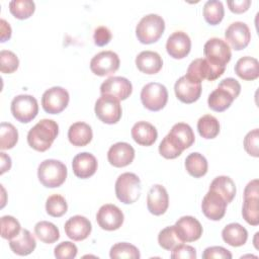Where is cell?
<instances>
[{
    "instance_id": "1",
    "label": "cell",
    "mask_w": 259,
    "mask_h": 259,
    "mask_svg": "<svg viewBox=\"0 0 259 259\" xmlns=\"http://www.w3.org/2000/svg\"><path fill=\"white\" fill-rule=\"evenodd\" d=\"M59 134V125L53 119L39 120L27 134L28 145L37 152H45L51 148Z\"/></svg>"
},
{
    "instance_id": "2",
    "label": "cell",
    "mask_w": 259,
    "mask_h": 259,
    "mask_svg": "<svg viewBox=\"0 0 259 259\" xmlns=\"http://www.w3.org/2000/svg\"><path fill=\"white\" fill-rule=\"evenodd\" d=\"M67 167L64 163L55 159L42 161L37 168L39 182L48 188L61 186L67 178Z\"/></svg>"
},
{
    "instance_id": "3",
    "label": "cell",
    "mask_w": 259,
    "mask_h": 259,
    "mask_svg": "<svg viewBox=\"0 0 259 259\" xmlns=\"http://www.w3.org/2000/svg\"><path fill=\"white\" fill-rule=\"evenodd\" d=\"M165 30V21L158 14H148L144 16L136 27V35L140 42L150 45L156 42Z\"/></svg>"
},
{
    "instance_id": "4",
    "label": "cell",
    "mask_w": 259,
    "mask_h": 259,
    "mask_svg": "<svg viewBox=\"0 0 259 259\" xmlns=\"http://www.w3.org/2000/svg\"><path fill=\"white\" fill-rule=\"evenodd\" d=\"M141 180L135 173L120 174L115 181V195L124 204L136 202L141 195Z\"/></svg>"
},
{
    "instance_id": "5",
    "label": "cell",
    "mask_w": 259,
    "mask_h": 259,
    "mask_svg": "<svg viewBox=\"0 0 259 259\" xmlns=\"http://www.w3.org/2000/svg\"><path fill=\"white\" fill-rule=\"evenodd\" d=\"M226 70V67L217 66L210 63L205 58L193 60L188 68L186 76L197 83H201L204 79L208 81H213L221 77Z\"/></svg>"
},
{
    "instance_id": "6",
    "label": "cell",
    "mask_w": 259,
    "mask_h": 259,
    "mask_svg": "<svg viewBox=\"0 0 259 259\" xmlns=\"http://www.w3.org/2000/svg\"><path fill=\"white\" fill-rule=\"evenodd\" d=\"M141 101L143 105L151 111H159L168 101L167 88L158 82L146 84L141 91Z\"/></svg>"
},
{
    "instance_id": "7",
    "label": "cell",
    "mask_w": 259,
    "mask_h": 259,
    "mask_svg": "<svg viewBox=\"0 0 259 259\" xmlns=\"http://www.w3.org/2000/svg\"><path fill=\"white\" fill-rule=\"evenodd\" d=\"M10 109L16 120L27 123L34 119L38 113L37 100L35 97L28 94L17 95L12 99Z\"/></svg>"
},
{
    "instance_id": "8",
    "label": "cell",
    "mask_w": 259,
    "mask_h": 259,
    "mask_svg": "<svg viewBox=\"0 0 259 259\" xmlns=\"http://www.w3.org/2000/svg\"><path fill=\"white\" fill-rule=\"evenodd\" d=\"M94 111L96 116L107 124L119 121L122 113L119 100L110 95H101L95 102Z\"/></svg>"
},
{
    "instance_id": "9",
    "label": "cell",
    "mask_w": 259,
    "mask_h": 259,
    "mask_svg": "<svg viewBox=\"0 0 259 259\" xmlns=\"http://www.w3.org/2000/svg\"><path fill=\"white\" fill-rule=\"evenodd\" d=\"M203 55L206 60L210 63L226 67V65L231 61L232 53L227 41L219 37L209 38L203 47Z\"/></svg>"
},
{
    "instance_id": "10",
    "label": "cell",
    "mask_w": 259,
    "mask_h": 259,
    "mask_svg": "<svg viewBox=\"0 0 259 259\" xmlns=\"http://www.w3.org/2000/svg\"><path fill=\"white\" fill-rule=\"evenodd\" d=\"M69 100L68 91L63 87L55 86L45 91L41 97V105L46 112L58 114L68 106Z\"/></svg>"
},
{
    "instance_id": "11",
    "label": "cell",
    "mask_w": 259,
    "mask_h": 259,
    "mask_svg": "<svg viewBox=\"0 0 259 259\" xmlns=\"http://www.w3.org/2000/svg\"><path fill=\"white\" fill-rule=\"evenodd\" d=\"M119 58L112 51H103L95 55L90 61V70L97 76H109L119 68Z\"/></svg>"
},
{
    "instance_id": "12",
    "label": "cell",
    "mask_w": 259,
    "mask_h": 259,
    "mask_svg": "<svg viewBox=\"0 0 259 259\" xmlns=\"http://www.w3.org/2000/svg\"><path fill=\"white\" fill-rule=\"evenodd\" d=\"M169 143L179 152L188 149L194 143L195 137L191 126L185 122L175 123L166 136Z\"/></svg>"
},
{
    "instance_id": "13",
    "label": "cell",
    "mask_w": 259,
    "mask_h": 259,
    "mask_svg": "<svg viewBox=\"0 0 259 259\" xmlns=\"http://www.w3.org/2000/svg\"><path fill=\"white\" fill-rule=\"evenodd\" d=\"M133 92L132 83L124 77L112 76L106 79L100 86L101 95H110L116 99L125 100Z\"/></svg>"
},
{
    "instance_id": "14",
    "label": "cell",
    "mask_w": 259,
    "mask_h": 259,
    "mask_svg": "<svg viewBox=\"0 0 259 259\" xmlns=\"http://www.w3.org/2000/svg\"><path fill=\"white\" fill-rule=\"evenodd\" d=\"M122 211L114 204H103L96 214V221L99 227L105 231H115L119 229L123 223Z\"/></svg>"
},
{
    "instance_id": "15",
    "label": "cell",
    "mask_w": 259,
    "mask_h": 259,
    "mask_svg": "<svg viewBox=\"0 0 259 259\" xmlns=\"http://www.w3.org/2000/svg\"><path fill=\"white\" fill-rule=\"evenodd\" d=\"M174 229L179 240L184 242H194L202 235L201 224L193 217L184 215L174 225Z\"/></svg>"
},
{
    "instance_id": "16",
    "label": "cell",
    "mask_w": 259,
    "mask_h": 259,
    "mask_svg": "<svg viewBox=\"0 0 259 259\" xmlns=\"http://www.w3.org/2000/svg\"><path fill=\"white\" fill-rule=\"evenodd\" d=\"M225 37L234 50L241 51L249 45L251 39V32L245 22L235 21L231 23L226 29Z\"/></svg>"
},
{
    "instance_id": "17",
    "label": "cell",
    "mask_w": 259,
    "mask_h": 259,
    "mask_svg": "<svg viewBox=\"0 0 259 259\" xmlns=\"http://www.w3.org/2000/svg\"><path fill=\"white\" fill-rule=\"evenodd\" d=\"M201 83L190 80L186 75L180 77L174 85L176 97L183 103L190 104L198 100L201 94Z\"/></svg>"
},
{
    "instance_id": "18",
    "label": "cell",
    "mask_w": 259,
    "mask_h": 259,
    "mask_svg": "<svg viewBox=\"0 0 259 259\" xmlns=\"http://www.w3.org/2000/svg\"><path fill=\"white\" fill-rule=\"evenodd\" d=\"M227 202L214 191L208 190L201 202V210L203 214L211 221H220L226 213Z\"/></svg>"
},
{
    "instance_id": "19",
    "label": "cell",
    "mask_w": 259,
    "mask_h": 259,
    "mask_svg": "<svg viewBox=\"0 0 259 259\" xmlns=\"http://www.w3.org/2000/svg\"><path fill=\"white\" fill-rule=\"evenodd\" d=\"M169 206V196L166 188L160 184L151 187L147 196L148 210L154 215H161L166 212Z\"/></svg>"
},
{
    "instance_id": "20",
    "label": "cell",
    "mask_w": 259,
    "mask_h": 259,
    "mask_svg": "<svg viewBox=\"0 0 259 259\" xmlns=\"http://www.w3.org/2000/svg\"><path fill=\"white\" fill-rule=\"evenodd\" d=\"M191 49V40L186 32L175 31L167 39L166 51L174 59L185 58Z\"/></svg>"
},
{
    "instance_id": "21",
    "label": "cell",
    "mask_w": 259,
    "mask_h": 259,
    "mask_svg": "<svg viewBox=\"0 0 259 259\" xmlns=\"http://www.w3.org/2000/svg\"><path fill=\"white\" fill-rule=\"evenodd\" d=\"M135 158V149L127 143L118 142L112 145L107 152L110 165L121 168L130 165Z\"/></svg>"
},
{
    "instance_id": "22",
    "label": "cell",
    "mask_w": 259,
    "mask_h": 259,
    "mask_svg": "<svg viewBox=\"0 0 259 259\" xmlns=\"http://www.w3.org/2000/svg\"><path fill=\"white\" fill-rule=\"evenodd\" d=\"M66 235L73 241H83L91 233L92 226L90 221L83 215H74L70 218L64 226Z\"/></svg>"
},
{
    "instance_id": "23",
    "label": "cell",
    "mask_w": 259,
    "mask_h": 259,
    "mask_svg": "<svg viewBox=\"0 0 259 259\" xmlns=\"http://www.w3.org/2000/svg\"><path fill=\"white\" fill-rule=\"evenodd\" d=\"M96 158L88 152H83L76 155L72 162L74 174L81 179H86L95 174L97 170Z\"/></svg>"
},
{
    "instance_id": "24",
    "label": "cell",
    "mask_w": 259,
    "mask_h": 259,
    "mask_svg": "<svg viewBox=\"0 0 259 259\" xmlns=\"http://www.w3.org/2000/svg\"><path fill=\"white\" fill-rule=\"evenodd\" d=\"M9 247L13 253L26 256L32 253L36 247V241L34 236L26 229H21L20 233L9 240Z\"/></svg>"
},
{
    "instance_id": "25",
    "label": "cell",
    "mask_w": 259,
    "mask_h": 259,
    "mask_svg": "<svg viewBox=\"0 0 259 259\" xmlns=\"http://www.w3.org/2000/svg\"><path fill=\"white\" fill-rule=\"evenodd\" d=\"M137 68L145 74H157L163 67L161 56L153 51H143L136 58Z\"/></svg>"
},
{
    "instance_id": "26",
    "label": "cell",
    "mask_w": 259,
    "mask_h": 259,
    "mask_svg": "<svg viewBox=\"0 0 259 259\" xmlns=\"http://www.w3.org/2000/svg\"><path fill=\"white\" fill-rule=\"evenodd\" d=\"M132 138L141 146H152L157 138L158 133L156 127L148 121H138L132 127Z\"/></svg>"
},
{
    "instance_id": "27",
    "label": "cell",
    "mask_w": 259,
    "mask_h": 259,
    "mask_svg": "<svg viewBox=\"0 0 259 259\" xmlns=\"http://www.w3.org/2000/svg\"><path fill=\"white\" fill-rule=\"evenodd\" d=\"M93 137L92 128L83 121H77L70 125L68 130L69 142L76 147H84L88 145Z\"/></svg>"
},
{
    "instance_id": "28",
    "label": "cell",
    "mask_w": 259,
    "mask_h": 259,
    "mask_svg": "<svg viewBox=\"0 0 259 259\" xmlns=\"http://www.w3.org/2000/svg\"><path fill=\"white\" fill-rule=\"evenodd\" d=\"M235 73L243 80H256L259 77L258 60L249 56L240 58L235 65Z\"/></svg>"
},
{
    "instance_id": "29",
    "label": "cell",
    "mask_w": 259,
    "mask_h": 259,
    "mask_svg": "<svg viewBox=\"0 0 259 259\" xmlns=\"http://www.w3.org/2000/svg\"><path fill=\"white\" fill-rule=\"evenodd\" d=\"M223 240L232 247L243 246L248 239L247 230L238 223L227 225L222 231Z\"/></svg>"
},
{
    "instance_id": "30",
    "label": "cell",
    "mask_w": 259,
    "mask_h": 259,
    "mask_svg": "<svg viewBox=\"0 0 259 259\" xmlns=\"http://www.w3.org/2000/svg\"><path fill=\"white\" fill-rule=\"evenodd\" d=\"M209 190L220 194L227 203H230L236 195L235 182L229 176L224 175L218 176L211 181Z\"/></svg>"
},
{
    "instance_id": "31",
    "label": "cell",
    "mask_w": 259,
    "mask_h": 259,
    "mask_svg": "<svg viewBox=\"0 0 259 259\" xmlns=\"http://www.w3.org/2000/svg\"><path fill=\"white\" fill-rule=\"evenodd\" d=\"M234 100L235 98L230 92L224 88L218 87L208 95L207 104L211 110L222 112L228 109Z\"/></svg>"
},
{
    "instance_id": "32",
    "label": "cell",
    "mask_w": 259,
    "mask_h": 259,
    "mask_svg": "<svg viewBox=\"0 0 259 259\" xmlns=\"http://www.w3.org/2000/svg\"><path fill=\"white\" fill-rule=\"evenodd\" d=\"M185 168L191 176L194 178H200L206 174L208 164L204 156L195 152L186 157Z\"/></svg>"
},
{
    "instance_id": "33",
    "label": "cell",
    "mask_w": 259,
    "mask_h": 259,
    "mask_svg": "<svg viewBox=\"0 0 259 259\" xmlns=\"http://www.w3.org/2000/svg\"><path fill=\"white\" fill-rule=\"evenodd\" d=\"M34 234L41 242L53 244L60 238L59 229L51 222L40 221L34 226Z\"/></svg>"
},
{
    "instance_id": "34",
    "label": "cell",
    "mask_w": 259,
    "mask_h": 259,
    "mask_svg": "<svg viewBox=\"0 0 259 259\" xmlns=\"http://www.w3.org/2000/svg\"><path fill=\"white\" fill-rule=\"evenodd\" d=\"M197 131L204 139H214L220 133V122L210 114L202 115L197 121Z\"/></svg>"
},
{
    "instance_id": "35",
    "label": "cell",
    "mask_w": 259,
    "mask_h": 259,
    "mask_svg": "<svg viewBox=\"0 0 259 259\" xmlns=\"http://www.w3.org/2000/svg\"><path fill=\"white\" fill-rule=\"evenodd\" d=\"M225 15L224 5L221 1L209 0L203 6V16L205 21L210 25L219 24Z\"/></svg>"
},
{
    "instance_id": "36",
    "label": "cell",
    "mask_w": 259,
    "mask_h": 259,
    "mask_svg": "<svg viewBox=\"0 0 259 259\" xmlns=\"http://www.w3.org/2000/svg\"><path fill=\"white\" fill-rule=\"evenodd\" d=\"M259 196L244 197L242 215L243 219L251 226H258L259 224V210L258 202Z\"/></svg>"
},
{
    "instance_id": "37",
    "label": "cell",
    "mask_w": 259,
    "mask_h": 259,
    "mask_svg": "<svg viewBox=\"0 0 259 259\" xmlns=\"http://www.w3.org/2000/svg\"><path fill=\"white\" fill-rule=\"evenodd\" d=\"M9 10L15 18L27 19L33 14L35 4L31 0H12L9 3Z\"/></svg>"
},
{
    "instance_id": "38",
    "label": "cell",
    "mask_w": 259,
    "mask_h": 259,
    "mask_svg": "<svg viewBox=\"0 0 259 259\" xmlns=\"http://www.w3.org/2000/svg\"><path fill=\"white\" fill-rule=\"evenodd\" d=\"M18 141L16 127L9 122H1L0 125V148L1 150L12 149Z\"/></svg>"
},
{
    "instance_id": "39",
    "label": "cell",
    "mask_w": 259,
    "mask_h": 259,
    "mask_svg": "<svg viewBox=\"0 0 259 259\" xmlns=\"http://www.w3.org/2000/svg\"><path fill=\"white\" fill-rule=\"evenodd\" d=\"M110 258L116 259V258H132V259H139L141 257L139 249L126 242L116 243L114 244L109 253Z\"/></svg>"
},
{
    "instance_id": "40",
    "label": "cell",
    "mask_w": 259,
    "mask_h": 259,
    "mask_svg": "<svg viewBox=\"0 0 259 259\" xmlns=\"http://www.w3.org/2000/svg\"><path fill=\"white\" fill-rule=\"evenodd\" d=\"M68 204L66 199L60 194H53L48 197L46 202V210L49 215L60 218L67 212Z\"/></svg>"
},
{
    "instance_id": "41",
    "label": "cell",
    "mask_w": 259,
    "mask_h": 259,
    "mask_svg": "<svg viewBox=\"0 0 259 259\" xmlns=\"http://www.w3.org/2000/svg\"><path fill=\"white\" fill-rule=\"evenodd\" d=\"M158 243L159 245L168 251H172L177 245L181 244L182 242L176 235L174 226L164 228L158 235Z\"/></svg>"
},
{
    "instance_id": "42",
    "label": "cell",
    "mask_w": 259,
    "mask_h": 259,
    "mask_svg": "<svg viewBox=\"0 0 259 259\" xmlns=\"http://www.w3.org/2000/svg\"><path fill=\"white\" fill-rule=\"evenodd\" d=\"M21 231L19 222L12 215H3L1 218V237L11 240Z\"/></svg>"
},
{
    "instance_id": "43",
    "label": "cell",
    "mask_w": 259,
    "mask_h": 259,
    "mask_svg": "<svg viewBox=\"0 0 259 259\" xmlns=\"http://www.w3.org/2000/svg\"><path fill=\"white\" fill-rule=\"evenodd\" d=\"M19 66V60L17 56L7 50L0 52V70L4 74H11L17 70Z\"/></svg>"
},
{
    "instance_id": "44",
    "label": "cell",
    "mask_w": 259,
    "mask_h": 259,
    "mask_svg": "<svg viewBox=\"0 0 259 259\" xmlns=\"http://www.w3.org/2000/svg\"><path fill=\"white\" fill-rule=\"evenodd\" d=\"M77 253V246L70 241L62 242L59 245H57L54 249L55 257L58 259H72L76 257Z\"/></svg>"
},
{
    "instance_id": "45",
    "label": "cell",
    "mask_w": 259,
    "mask_h": 259,
    "mask_svg": "<svg viewBox=\"0 0 259 259\" xmlns=\"http://www.w3.org/2000/svg\"><path fill=\"white\" fill-rule=\"evenodd\" d=\"M259 131L254 128L249 132L244 138V149L252 157L257 158L259 156Z\"/></svg>"
},
{
    "instance_id": "46",
    "label": "cell",
    "mask_w": 259,
    "mask_h": 259,
    "mask_svg": "<svg viewBox=\"0 0 259 259\" xmlns=\"http://www.w3.org/2000/svg\"><path fill=\"white\" fill-rule=\"evenodd\" d=\"M171 258L172 259H195L196 250L192 246L181 243L172 250Z\"/></svg>"
},
{
    "instance_id": "47",
    "label": "cell",
    "mask_w": 259,
    "mask_h": 259,
    "mask_svg": "<svg viewBox=\"0 0 259 259\" xmlns=\"http://www.w3.org/2000/svg\"><path fill=\"white\" fill-rule=\"evenodd\" d=\"M203 259H231L232 254L229 250L221 246H212L206 248L202 253Z\"/></svg>"
},
{
    "instance_id": "48",
    "label": "cell",
    "mask_w": 259,
    "mask_h": 259,
    "mask_svg": "<svg viewBox=\"0 0 259 259\" xmlns=\"http://www.w3.org/2000/svg\"><path fill=\"white\" fill-rule=\"evenodd\" d=\"M111 37H112L111 31L106 26H103V25L96 27L93 33L94 44L98 47H103L107 45L111 40Z\"/></svg>"
},
{
    "instance_id": "49",
    "label": "cell",
    "mask_w": 259,
    "mask_h": 259,
    "mask_svg": "<svg viewBox=\"0 0 259 259\" xmlns=\"http://www.w3.org/2000/svg\"><path fill=\"white\" fill-rule=\"evenodd\" d=\"M159 153L165 159H175L181 155V152L176 150L165 137L159 145Z\"/></svg>"
},
{
    "instance_id": "50",
    "label": "cell",
    "mask_w": 259,
    "mask_h": 259,
    "mask_svg": "<svg viewBox=\"0 0 259 259\" xmlns=\"http://www.w3.org/2000/svg\"><path fill=\"white\" fill-rule=\"evenodd\" d=\"M218 87L226 89L228 92H230L233 95V97L235 99L239 96V94L241 92V85L234 78H226V79L222 80Z\"/></svg>"
},
{
    "instance_id": "51",
    "label": "cell",
    "mask_w": 259,
    "mask_h": 259,
    "mask_svg": "<svg viewBox=\"0 0 259 259\" xmlns=\"http://www.w3.org/2000/svg\"><path fill=\"white\" fill-rule=\"evenodd\" d=\"M229 9L236 14H241L246 12L250 5H251V1L250 0H234V1H228L227 2Z\"/></svg>"
},
{
    "instance_id": "52",
    "label": "cell",
    "mask_w": 259,
    "mask_h": 259,
    "mask_svg": "<svg viewBox=\"0 0 259 259\" xmlns=\"http://www.w3.org/2000/svg\"><path fill=\"white\" fill-rule=\"evenodd\" d=\"M250 196H259V190H258V179H254L250 181L244 190V197H250Z\"/></svg>"
},
{
    "instance_id": "53",
    "label": "cell",
    "mask_w": 259,
    "mask_h": 259,
    "mask_svg": "<svg viewBox=\"0 0 259 259\" xmlns=\"http://www.w3.org/2000/svg\"><path fill=\"white\" fill-rule=\"evenodd\" d=\"M0 28H1V42H4L11 37V32H12L11 26L5 19L2 18Z\"/></svg>"
},
{
    "instance_id": "54",
    "label": "cell",
    "mask_w": 259,
    "mask_h": 259,
    "mask_svg": "<svg viewBox=\"0 0 259 259\" xmlns=\"http://www.w3.org/2000/svg\"><path fill=\"white\" fill-rule=\"evenodd\" d=\"M0 156H1V174H4L6 171H9V169L11 168V159L8 155H6L3 152L0 153Z\"/></svg>"
}]
</instances>
